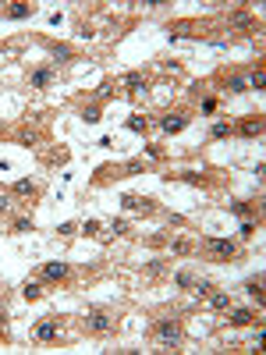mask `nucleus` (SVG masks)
Returning a JSON list of instances; mask_svg holds the SVG:
<instances>
[{"instance_id":"obj_10","label":"nucleus","mask_w":266,"mask_h":355,"mask_svg":"<svg viewBox=\"0 0 266 355\" xmlns=\"http://www.w3.org/2000/svg\"><path fill=\"white\" fill-rule=\"evenodd\" d=\"M124 85H128L131 93H146V78H142L139 71H131V75H124Z\"/></svg>"},{"instance_id":"obj_22","label":"nucleus","mask_w":266,"mask_h":355,"mask_svg":"<svg viewBox=\"0 0 266 355\" xmlns=\"http://www.w3.org/2000/svg\"><path fill=\"white\" fill-rule=\"evenodd\" d=\"M227 89H231V93H241V89H245V78H238V75L227 78Z\"/></svg>"},{"instance_id":"obj_19","label":"nucleus","mask_w":266,"mask_h":355,"mask_svg":"<svg viewBox=\"0 0 266 355\" xmlns=\"http://www.w3.org/2000/svg\"><path fill=\"white\" fill-rule=\"evenodd\" d=\"M231 323L245 327V323H252V313H248V309H234V320H231Z\"/></svg>"},{"instance_id":"obj_13","label":"nucleus","mask_w":266,"mask_h":355,"mask_svg":"<svg viewBox=\"0 0 266 355\" xmlns=\"http://www.w3.org/2000/svg\"><path fill=\"white\" fill-rule=\"evenodd\" d=\"M22 295H25V298H29V302H36V298H39V295H43V288H39V284H36V281H29V284H25V288H22Z\"/></svg>"},{"instance_id":"obj_17","label":"nucleus","mask_w":266,"mask_h":355,"mask_svg":"<svg viewBox=\"0 0 266 355\" xmlns=\"http://www.w3.org/2000/svg\"><path fill=\"white\" fill-rule=\"evenodd\" d=\"M209 305H213V309H231V298H227L224 291H217V295L209 298Z\"/></svg>"},{"instance_id":"obj_27","label":"nucleus","mask_w":266,"mask_h":355,"mask_svg":"<svg viewBox=\"0 0 266 355\" xmlns=\"http://www.w3.org/2000/svg\"><path fill=\"white\" fill-rule=\"evenodd\" d=\"M0 213H8V196H0Z\"/></svg>"},{"instance_id":"obj_8","label":"nucleus","mask_w":266,"mask_h":355,"mask_svg":"<svg viewBox=\"0 0 266 355\" xmlns=\"http://www.w3.org/2000/svg\"><path fill=\"white\" fill-rule=\"evenodd\" d=\"M124 206L135 210V213H149V210H153V203H149V199H139V196H124Z\"/></svg>"},{"instance_id":"obj_4","label":"nucleus","mask_w":266,"mask_h":355,"mask_svg":"<svg viewBox=\"0 0 266 355\" xmlns=\"http://www.w3.org/2000/svg\"><path fill=\"white\" fill-rule=\"evenodd\" d=\"M262 128H266V124H262V117H248V121H241V128H238V131H241L245 139H255V135H262Z\"/></svg>"},{"instance_id":"obj_12","label":"nucleus","mask_w":266,"mask_h":355,"mask_svg":"<svg viewBox=\"0 0 266 355\" xmlns=\"http://www.w3.org/2000/svg\"><path fill=\"white\" fill-rule=\"evenodd\" d=\"M245 85H252V89H262V85H266V71H262V68H255V71L248 75V82H245Z\"/></svg>"},{"instance_id":"obj_15","label":"nucleus","mask_w":266,"mask_h":355,"mask_svg":"<svg viewBox=\"0 0 266 355\" xmlns=\"http://www.w3.org/2000/svg\"><path fill=\"white\" fill-rule=\"evenodd\" d=\"M209 135H213V139H227V135H231V124H224V121H217V124L209 128Z\"/></svg>"},{"instance_id":"obj_20","label":"nucleus","mask_w":266,"mask_h":355,"mask_svg":"<svg viewBox=\"0 0 266 355\" xmlns=\"http://www.w3.org/2000/svg\"><path fill=\"white\" fill-rule=\"evenodd\" d=\"M15 192H18V196H32L36 185H32V182H15Z\"/></svg>"},{"instance_id":"obj_5","label":"nucleus","mask_w":266,"mask_h":355,"mask_svg":"<svg viewBox=\"0 0 266 355\" xmlns=\"http://www.w3.org/2000/svg\"><path fill=\"white\" fill-rule=\"evenodd\" d=\"M160 124H164V131H167V135H174V131H181L188 121H185V114H167Z\"/></svg>"},{"instance_id":"obj_9","label":"nucleus","mask_w":266,"mask_h":355,"mask_svg":"<svg viewBox=\"0 0 266 355\" xmlns=\"http://www.w3.org/2000/svg\"><path fill=\"white\" fill-rule=\"evenodd\" d=\"M36 337H39V341H54V337H57V323H50V320L36 323Z\"/></svg>"},{"instance_id":"obj_23","label":"nucleus","mask_w":266,"mask_h":355,"mask_svg":"<svg viewBox=\"0 0 266 355\" xmlns=\"http://www.w3.org/2000/svg\"><path fill=\"white\" fill-rule=\"evenodd\" d=\"M178 284H181V288H192V284H195V277H192L188 270H181V274H178Z\"/></svg>"},{"instance_id":"obj_7","label":"nucleus","mask_w":266,"mask_h":355,"mask_svg":"<svg viewBox=\"0 0 266 355\" xmlns=\"http://www.w3.org/2000/svg\"><path fill=\"white\" fill-rule=\"evenodd\" d=\"M50 78H54V71H50V68H36V71L29 75V85L43 89V85H50Z\"/></svg>"},{"instance_id":"obj_3","label":"nucleus","mask_w":266,"mask_h":355,"mask_svg":"<svg viewBox=\"0 0 266 355\" xmlns=\"http://www.w3.org/2000/svg\"><path fill=\"white\" fill-rule=\"evenodd\" d=\"M89 330H96V334H107V330H114V320H110L103 309H92V313H89Z\"/></svg>"},{"instance_id":"obj_14","label":"nucleus","mask_w":266,"mask_h":355,"mask_svg":"<svg viewBox=\"0 0 266 355\" xmlns=\"http://www.w3.org/2000/svg\"><path fill=\"white\" fill-rule=\"evenodd\" d=\"M50 54H54L57 61H68V57H71V50H68L64 43H50Z\"/></svg>"},{"instance_id":"obj_21","label":"nucleus","mask_w":266,"mask_h":355,"mask_svg":"<svg viewBox=\"0 0 266 355\" xmlns=\"http://www.w3.org/2000/svg\"><path fill=\"white\" fill-rule=\"evenodd\" d=\"M128 128L131 131H146V117H128Z\"/></svg>"},{"instance_id":"obj_1","label":"nucleus","mask_w":266,"mask_h":355,"mask_svg":"<svg viewBox=\"0 0 266 355\" xmlns=\"http://www.w3.org/2000/svg\"><path fill=\"white\" fill-rule=\"evenodd\" d=\"M156 341H160L164 348H174V344L181 341V323H178V320H164V323H156Z\"/></svg>"},{"instance_id":"obj_11","label":"nucleus","mask_w":266,"mask_h":355,"mask_svg":"<svg viewBox=\"0 0 266 355\" xmlns=\"http://www.w3.org/2000/svg\"><path fill=\"white\" fill-rule=\"evenodd\" d=\"M29 15H32V8H29V4H22V0L8 4V18H29Z\"/></svg>"},{"instance_id":"obj_2","label":"nucleus","mask_w":266,"mask_h":355,"mask_svg":"<svg viewBox=\"0 0 266 355\" xmlns=\"http://www.w3.org/2000/svg\"><path fill=\"white\" fill-rule=\"evenodd\" d=\"M206 249L213 252V256H220V259H231L238 249H234V242H227V238H209L206 242Z\"/></svg>"},{"instance_id":"obj_16","label":"nucleus","mask_w":266,"mask_h":355,"mask_svg":"<svg viewBox=\"0 0 266 355\" xmlns=\"http://www.w3.org/2000/svg\"><path fill=\"white\" fill-rule=\"evenodd\" d=\"M245 291H248L255 302H262V298H266V295H262V281H248V288H245Z\"/></svg>"},{"instance_id":"obj_18","label":"nucleus","mask_w":266,"mask_h":355,"mask_svg":"<svg viewBox=\"0 0 266 355\" xmlns=\"http://www.w3.org/2000/svg\"><path fill=\"white\" fill-rule=\"evenodd\" d=\"M82 121H85V124H96V121H99V107H85V110H82Z\"/></svg>"},{"instance_id":"obj_6","label":"nucleus","mask_w":266,"mask_h":355,"mask_svg":"<svg viewBox=\"0 0 266 355\" xmlns=\"http://www.w3.org/2000/svg\"><path fill=\"white\" fill-rule=\"evenodd\" d=\"M43 277L46 281H64L68 277V263H46L43 267Z\"/></svg>"},{"instance_id":"obj_24","label":"nucleus","mask_w":266,"mask_h":355,"mask_svg":"<svg viewBox=\"0 0 266 355\" xmlns=\"http://www.w3.org/2000/svg\"><path fill=\"white\" fill-rule=\"evenodd\" d=\"M15 231H32V220H29V217H18V220H15Z\"/></svg>"},{"instance_id":"obj_25","label":"nucleus","mask_w":266,"mask_h":355,"mask_svg":"<svg viewBox=\"0 0 266 355\" xmlns=\"http://www.w3.org/2000/svg\"><path fill=\"white\" fill-rule=\"evenodd\" d=\"M192 288H195V291H199V295H209V291H213V284H209V281H195V284H192Z\"/></svg>"},{"instance_id":"obj_26","label":"nucleus","mask_w":266,"mask_h":355,"mask_svg":"<svg viewBox=\"0 0 266 355\" xmlns=\"http://www.w3.org/2000/svg\"><path fill=\"white\" fill-rule=\"evenodd\" d=\"M82 231H85V235H96V231H99V220H85V228H82Z\"/></svg>"}]
</instances>
